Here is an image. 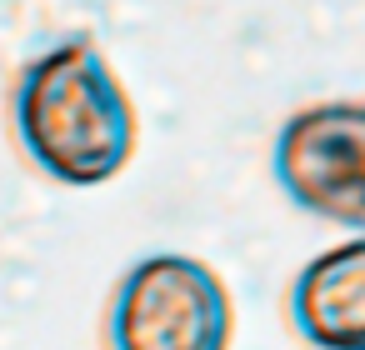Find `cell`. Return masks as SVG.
Returning a JSON list of instances; mask_svg holds the SVG:
<instances>
[{
    "label": "cell",
    "mask_w": 365,
    "mask_h": 350,
    "mask_svg": "<svg viewBox=\"0 0 365 350\" xmlns=\"http://www.w3.org/2000/svg\"><path fill=\"white\" fill-rule=\"evenodd\" d=\"M11 125L21 155L71 190L115 180L140 140L135 105L91 36H66L21 66Z\"/></svg>",
    "instance_id": "6da1fadb"
},
{
    "label": "cell",
    "mask_w": 365,
    "mask_h": 350,
    "mask_svg": "<svg viewBox=\"0 0 365 350\" xmlns=\"http://www.w3.org/2000/svg\"><path fill=\"white\" fill-rule=\"evenodd\" d=\"M230 290L185 250L140 255L110 290L106 350H230Z\"/></svg>",
    "instance_id": "7a4b0ae2"
},
{
    "label": "cell",
    "mask_w": 365,
    "mask_h": 350,
    "mask_svg": "<svg viewBox=\"0 0 365 350\" xmlns=\"http://www.w3.org/2000/svg\"><path fill=\"white\" fill-rule=\"evenodd\" d=\"M270 175L295 210L365 235V101L290 110L270 145Z\"/></svg>",
    "instance_id": "3957f363"
},
{
    "label": "cell",
    "mask_w": 365,
    "mask_h": 350,
    "mask_svg": "<svg viewBox=\"0 0 365 350\" xmlns=\"http://www.w3.org/2000/svg\"><path fill=\"white\" fill-rule=\"evenodd\" d=\"M285 310L310 350H365V235L305 260L290 280Z\"/></svg>",
    "instance_id": "277c9868"
}]
</instances>
